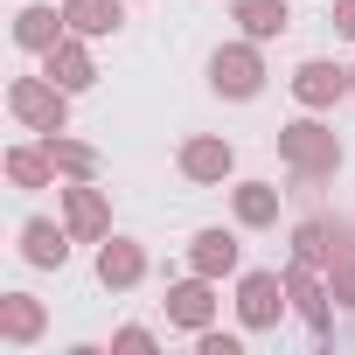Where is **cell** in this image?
<instances>
[{"mask_svg":"<svg viewBox=\"0 0 355 355\" xmlns=\"http://www.w3.org/2000/svg\"><path fill=\"white\" fill-rule=\"evenodd\" d=\"M216 84H223L230 98H251V91H258V63H251L244 49H230V56H216Z\"/></svg>","mask_w":355,"mask_h":355,"instance_id":"1","label":"cell"},{"mask_svg":"<svg viewBox=\"0 0 355 355\" xmlns=\"http://www.w3.org/2000/svg\"><path fill=\"white\" fill-rule=\"evenodd\" d=\"M334 91H341V70H327V63H306V70H300V98H306V105H320V98H334Z\"/></svg>","mask_w":355,"mask_h":355,"instance_id":"2","label":"cell"},{"mask_svg":"<svg viewBox=\"0 0 355 355\" xmlns=\"http://www.w3.org/2000/svg\"><path fill=\"white\" fill-rule=\"evenodd\" d=\"M244 28L272 35V28H286V8H279V0H244Z\"/></svg>","mask_w":355,"mask_h":355,"instance_id":"3","label":"cell"},{"mask_svg":"<svg viewBox=\"0 0 355 355\" xmlns=\"http://www.w3.org/2000/svg\"><path fill=\"white\" fill-rule=\"evenodd\" d=\"M70 21H77V28H112L119 8H112V0H70Z\"/></svg>","mask_w":355,"mask_h":355,"instance_id":"4","label":"cell"},{"mask_svg":"<svg viewBox=\"0 0 355 355\" xmlns=\"http://www.w3.org/2000/svg\"><path fill=\"white\" fill-rule=\"evenodd\" d=\"M272 306H279V286H272V279H251V286H244V313H251V320H272Z\"/></svg>","mask_w":355,"mask_h":355,"instance_id":"5","label":"cell"},{"mask_svg":"<svg viewBox=\"0 0 355 355\" xmlns=\"http://www.w3.org/2000/svg\"><path fill=\"white\" fill-rule=\"evenodd\" d=\"M293 153H300L306 167H320V160H327V146L313 139V125H300V132H293Z\"/></svg>","mask_w":355,"mask_h":355,"instance_id":"6","label":"cell"},{"mask_svg":"<svg viewBox=\"0 0 355 355\" xmlns=\"http://www.w3.org/2000/svg\"><path fill=\"white\" fill-rule=\"evenodd\" d=\"M28 251H35V258H42V265H49V258H63V244H56V237H49V230H42V223H35V230H28Z\"/></svg>","mask_w":355,"mask_h":355,"instance_id":"7","label":"cell"},{"mask_svg":"<svg viewBox=\"0 0 355 355\" xmlns=\"http://www.w3.org/2000/svg\"><path fill=\"white\" fill-rule=\"evenodd\" d=\"M21 35H28V42H49V15H42V8H35V15H21Z\"/></svg>","mask_w":355,"mask_h":355,"instance_id":"8","label":"cell"},{"mask_svg":"<svg viewBox=\"0 0 355 355\" xmlns=\"http://www.w3.org/2000/svg\"><path fill=\"white\" fill-rule=\"evenodd\" d=\"M189 167H196V174H216V167H223V153H216V146H196V153H189Z\"/></svg>","mask_w":355,"mask_h":355,"instance_id":"9","label":"cell"},{"mask_svg":"<svg viewBox=\"0 0 355 355\" xmlns=\"http://www.w3.org/2000/svg\"><path fill=\"white\" fill-rule=\"evenodd\" d=\"M202 265H230V237H202Z\"/></svg>","mask_w":355,"mask_h":355,"instance_id":"10","label":"cell"},{"mask_svg":"<svg viewBox=\"0 0 355 355\" xmlns=\"http://www.w3.org/2000/svg\"><path fill=\"white\" fill-rule=\"evenodd\" d=\"M105 279H132V251H105Z\"/></svg>","mask_w":355,"mask_h":355,"instance_id":"11","label":"cell"},{"mask_svg":"<svg viewBox=\"0 0 355 355\" xmlns=\"http://www.w3.org/2000/svg\"><path fill=\"white\" fill-rule=\"evenodd\" d=\"M341 28H348V35H355V0H341Z\"/></svg>","mask_w":355,"mask_h":355,"instance_id":"12","label":"cell"}]
</instances>
